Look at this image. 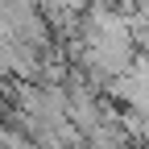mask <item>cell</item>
Segmentation results:
<instances>
[{
  "label": "cell",
  "mask_w": 149,
  "mask_h": 149,
  "mask_svg": "<svg viewBox=\"0 0 149 149\" xmlns=\"http://www.w3.org/2000/svg\"><path fill=\"white\" fill-rule=\"evenodd\" d=\"M133 17H137V21H145V25H149V0H137V13H133Z\"/></svg>",
  "instance_id": "obj_1"
}]
</instances>
